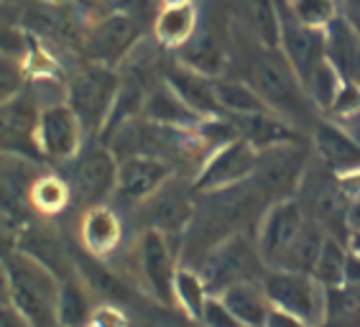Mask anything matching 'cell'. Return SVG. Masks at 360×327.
I'll list each match as a JSON object with an SVG mask.
<instances>
[{
  "label": "cell",
  "instance_id": "obj_19",
  "mask_svg": "<svg viewBox=\"0 0 360 327\" xmlns=\"http://www.w3.org/2000/svg\"><path fill=\"white\" fill-rule=\"evenodd\" d=\"M236 123L240 139H245L250 146L261 151V148L281 146L291 141H304V133L299 131L294 123L276 115V113H258V115H243V118H230Z\"/></svg>",
  "mask_w": 360,
  "mask_h": 327
},
{
  "label": "cell",
  "instance_id": "obj_18",
  "mask_svg": "<svg viewBox=\"0 0 360 327\" xmlns=\"http://www.w3.org/2000/svg\"><path fill=\"white\" fill-rule=\"evenodd\" d=\"M120 238H123V223L115 210H110L108 205L84 210L82 223H79L82 251L95 258H105L118 248Z\"/></svg>",
  "mask_w": 360,
  "mask_h": 327
},
{
  "label": "cell",
  "instance_id": "obj_31",
  "mask_svg": "<svg viewBox=\"0 0 360 327\" xmlns=\"http://www.w3.org/2000/svg\"><path fill=\"white\" fill-rule=\"evenodd\" d=\"M0 54L15 59H23L28 54V39L18 21V13L6 3H0Z\"/></svg>",
  "mask_w": 360,
  "mask_h": 327
},
{
  "label": "cell",
  "instance_id": "obj_42",
  "mask_svg": "<svg viewBox=\"0 0 360 327\" xmlns=\"http://www.w3.org/2000/svg\"><path fill=\"white\" fill-rule=\"evenodd\" d=\"M92 3H108V0H92Z\"/></svg>",
  "mask_w": 360,
  "mask_h": 327
},
{
  "label": "cell",
  "instance_id": "obj_32",
  "mask_svg": "<svg viewBox=\"0 0 360 327\" xmlns=\"http://www.w3.org/2000/svg\"><path fill=\"white\" fill-rule=\"evenodd\" d=\"M23 90H26V70L21 67V59L0 54V108L18 98Z\"/></svg>",
  "mask_w": 360,
  "mask_h": 327
},
{
  "label": "cell",
  "instance_id": "obj_4",
  "mask_svg": "<svg viewBox=\"0 0 360 327\" xmlns=\"http://www.w3.org/2000/svg\"><path fill=\"white\" fill-rule=\"evenodd\" d=\"M312 159V143L307 139L261 148L250 181L261 189V195L269 200V205L278 200H289V197H297Z\"/></svg>",
  "mask_w": 360,
  "mask_h": 327
},
{
  "label": "cell",
  "instance_id": "obj_20",
  "mask_svg": "<svg viewBox=\"0 0 360 327\" xmlns=\"http://www.w3.org/2000/svg\"><path fill=\"white\" fill-rule=\"evenodd\" d=\"M325 44L327 62L333 64L345 82H353L360 87V39L355 36L353 28L347 26L342 15H338L325 28Z\"/></svg>",
  "mask_w": 360,
  "mask_h": 327
},
{
  "label": "cell",
  "instance_id": "obj_8",
  "mask_svg": "<svg viewBox=\"0 0 360 327\" xmlns=\"http://www.w3.org/2000/svg\"><path fill=\"white\" fill-rule=\"evenodd\" d=\"M304 223L307 212L299 205L297 197L278 200L266 207L256 230V245L261 258H264L266 269H281L286 253H289V248L299 238Z\"/></svg>",
  "mask_w": 360,
  "mask_h": 327
},
{
  "label": "cell",
  "instance_id": "obj_14",
  "mask_svg": "<svg viewBox=\"0 0 360 327\" xmlns=\"http://www.w3.org/2000/svg\"><path fill=\"white\" fill-rule=\"evenodd\" d=\"M281 54L289 59V64L304 84L307 77L327 59L325 28L304 26L281 8Z\"/></svg>",
  "mask_w": 360,
  "mask_h": 327
},
{
  "label": "cell",
  "instance_id": "obj_28",
  "mask_svg": "<svg viewBox=\"0 0 360 327\" xmlns=\"http://www.w3.org/2000/svg\"><path fill=\"white\" fill-rule=\"evenodd\" d=\"M347 241L342 238H335L327 233L325 243H322V251H319L317 264H314L312 276L317 278L325 289H335V286L345 284V266H347Z\"/></svg>",
  "mask_w": 360,
  "mask_h": 327
},
{
  "label": "cell",
  "instance_id": "obj_24",
  "mask_svg": "<svg viewBox=\"0 0 360 327\" xmlns=\"http://www.w3.org/2000/svg\"><path fill=\"white\" fill-rule=\"evenodd\" d=\"M215 98L225 118H243V115H258L269 113V105L261 100L248 82L238 77H215Z\"/></svg>",
  "mask_w": 360,
  "mask_h": 327
},
{
  "label": "cell",
  "instance_id": "obj_13",
  "mask_svg": "<svg viewBox=\"0 0 360 327\" xmlns=\"http://www.w3.org/2000/svg\"><path fill=\"white\" fill-rule=\"evenodd\" d=\"M176 169L164 159L153 156H128L118 161L115 197L123 205H143L174 177Z\"/></svg>",
  "mask_w": 360,
  "mask_h": 327
},
{
  "label": "cell",
  "instance_id": "obj_5",
  "mask_svg": "<svg viewBox=\"0 0 360 327\" xmlns=\"http://www.w3.org/2000/svg\"><path fill=\"white\" fill-rule=\"evenodd\" d=\"M271 307L284 309L309 327L325 322L327 317V289L312 274L289 271V269H266L261 276Z\"/></svg>",
  "mask_w": 360,
  "mask_h": 327
},
{
  "label": "cell",
  "instance_id": "obj_10",
  "mask_svg": "<svg viewBox=\"0 0 360 327\" xmlns=\"http://www.w3.org/2000/svg\"><path fill=\"white\" fill-rule=\"evenodd\" d=\"M258 151L245 139H233L210 153L205 164L192 177L194 192H215V189L233 187L248 181L256 169Z\"/></svg>",
  "mask_w": 360,
  "mask_h": 327
},
{
  "label": "cell",
  "instance_id": "obj_40",
  "mask_svg": "<svg viewBox=\"0 0 360 327\" xmlns=\"http://www.w3.org/2000/svg\"><path fill=\"white\" fill-rule=\"evenodd\" d=\"M347 248H350L355 256H360V233H350V236H347Z\"/></svg>",
  "mask_w": 360,
  "mask_h": 327
},
{
  "label": "cell",
  "instance_id": "obj_23",
  "mask_svg": "<svg viewBox=\"0 0 360 327\" xmlns=\"http://www.w3.org/2000/svg\"><path fill=\"white\" fill-rule=\"evenodd\" d=\"M228 309L236 314L238 320L245 327H264L266 317L271 312V302L266 297L264 286L261 281H243V284H236L225 289L222 294H217Z\"/></svg>",
  "mask_w": 360,
  "mask_h": 327
},
{
  "label": "cell",
  "instance_id": "obj_15",
  "mask_svg": "<svg viewBox=\"0 0 360 327\" xmlns=\"http://www.w3.org/2000/svg\"><path fill=\"white\" fill-rule=\"evenodd\" d=\"M312 151L338 177L360 172V141L345 126L319 118L309 131Z\"/></svg>",
  "mask_w": 360,
  "mask_h": 327
},
{
  "label": "cell",
  "instance_id": "obj_9",
  "mask_svg": "<svg viewBox=\"0 0 360 327\" xmlns=\"http://www.w3.org/2000/svg\"><path fill=\"white\" fill-rule=\"evenodd\" d=\"M84 128L70 105L54 103L39 110L36 120V146L44 159L54 164H67L79 156L84 146Z\"/></svg>",
  "mask_w": 360,
  "mask_h": 327
},
{
  "label": "cell",
  "instance_id": "obj_41",
  "mask_svg": "<svg viewBox=\"0 0 360 327\" xmlns=\"http://www.w3.org/2000/svg\"><path fill=\"white\" fill-rule=\"evenodd\" d=\"M314 327H355V325L347 320H333V317H327L325 322H319V325H314Z\"/></svg>",
  "mask_w": 360,
  "mask_h": 327
},
{
  "label": "cell",
  "instance_id": "obj_44",
  "mask_svg": "<svg viewBox=\"0 0 360 327\" xmlns=\"http://www.w3.org/2000/svg\"><path fill=\"white\" fill-rule=\"evenodd\" d=\"M278 3H286V0H278Z\"/></svg>",
  "mask_w": 360,
  "mask_h": 327
},
{
  "label": "cell",
  "instance_id": "obj_39",
  "mask_svg": "<svg viewBox=\"0 0 360 327\" xmlns=\"http://www.w3.org/2000/svg\"><path fill=\"white\" fill-rule=\"evenodd\" d=\"M347 230L350 233H360V200L350 202V210H347Z\"/></svg>",
  "mask_w": 360,
  "mask_h": 327
},
{
  "label": "cell",
  "instance_id": "obj_38",
  "mask_svg": "<svg viewBox=\"0 0 360 327\" xmlns=\"http://www.w3.org/2000/svg\"><path fill=\"white\" fill-rule=\"evenodd\" d=\"M8 302H11V278H8L6 261L0 258V304H8Z\"/></svg>",
  "mask_w": 360,
  "mask_h": 327
},
{
  "label": "cell",
  "instance_id": "obj_30",
  "mask_svg": "<svg viewBox=\"0 0 360 327\" xmlns=\"http://www.w3.org/2000/svg\"><path fill=\"white\" fill-rule=\"evenodd\" d=\"M291 18L312 28H327L340 15L338 0H286L278 3Z\"/></svg>",
  "mask_w": 360,
  "mask_h": 327
},
{
  "label": "cell",
  "instance_id": "obj_11",
  "mask_svg": "<svg viewBox=\"0 0 360 327\" xmlns=\"http://www.w3.org/2000/svg\"><path fill=\"white\" fill-rule=\"evenodd\" d=\"M146 215V228L159 230L167 238H179L187 233L197 207V192L192 181H181L179 177L164 184L148 202L141 205Z\"/></svg>",
  "mask_w": 360,
  "mask_h": 327
},
{
  "label": "cell",
  "instance_id": "obj_47",
  "mask_svg": "<svg viewBox=\"0 0 360 327\" xmlns=\"http://www.w3.org/2000/svg\"><path fill=\"white\" fill-rule=\"evenodd\" d=\"M200 327H202V325H200Z\"/></svg>",
  "mask_w": 360,
  "mask_h": 327
},
{
  "label": "cell",
  "instance_id": "obj_43",
  "mask_svg": "<svg viewBox=\"0 0 360 327\" xmlns=\"http://www.w3.org/2000/svg\"><path fill=\"white\" fill-rule=\"evenodd\" d=\"M228 3H230V6H233V0H228Z\"/></svg>",
  "mask_w": 360,
  "mask_h": 327
},
{
  "label": "cell",
  "instance_id": "obj_12",
  "mask_svg": "<svg viewBox=\"0 0 360 327\" xmlns=\"http://www.w3.org/2000/svg\"><path fill=\"white\" fill-rule=\"evenodd\" d=\"M169 241L172 238L159 230L146 228L136 245V256H139V271L151 300L174 307V276L179 266L174 261V248Z\"/></svg>",
  "mask_w": 360,
  "mask_h": 327
},
{
  "label": "cell",
  "instance_id": "obj_37",
  "mask_svg": "<svg viewBox=\"0 0 360 327\" xmlns=\"http://www.w3.org/2000/svg\"><path fill=\"white\" fill-rule=\"evenodd\" d=\"M0 327H34L11 302L0 304Z\"/></svg>",
  "mask_w": 360,
  "mask_h": 327
},
{
  "label": "cell",
  "instance_id": "obj_46",
  "mask_svg": "<svg viewBox=\"0 0 360 327\" xmlns=\"http://www.w3.org/2000/svg\"><path fill=\"white\" fill-rule=\"evenodd\" d=\"M59 327H62V325H59Z\"/></svg>",
  "mask_w": 360,
  "mask_h": 327
},
{
  "label": "cell",
  "instance_id": "obj_33",
  "mask_svg": "<svg viewBox=\"0 0 360 327\" xmlns=\"http://www.w3.org/2000/svg\"><path fill=\"white\" fill-rule=\"evenodd\" d=\"M202 327H245L236 314L230 312L228 304L217 297V294H210L207 302H205V309H202L200 317Z\"/></svg>",
  "mask_w": 360,
  "mask_h": 327
},
{
  "label": "cell",
  "instance_id": "obj_35",
  "mask_svg": "<svg viewBox=\"0 0 360 327\" xmlns=\"http://www.w3.org/2000/svg\"><path fill=\"white\" fill-rule=\"evenodd\" d=\"M340 15L347 21V26L353 28L355 36L360 39V0H338Z\"/></svg>",
  "mask_w": 360,
  "mask_h": 327
},
{
  "label": "cell",
  "instance_id": "obj_7",
  "mask_svg": "<svg viewBox=\"0 0 360 327\" xmlns=\"http://www.w3.org/2000/svg\"><path fill=\"white\" fill-rule=\"evenodd\" d=\"M72 164V174L67 177L72 187V202H79L84 210L105 205V200L115 195L118 181V159L110 148L100 143L87 151H79Z\"/></svg>",
  "mask_w": 360,
  "mask_h": 327
},
{
  "label": "cell",
  "instance_id": "obj_29",
  "mask_svg": "<svg viewBox=\"0 0 360 327\" xmlns=\"http://www.w3.org/2000/svg\"><path fill=\"white\" fill-rule=\"evenodd\" d=\"M342 82H345V79H342V77L338 75V70H335L333 64L325 59V62L319 64L312 75L307 77L304 90H307V95H309V100H312L314 108L322 110V113H327L330 108H333V103H335V98H338Z\"/></svg>",
  "mask_w": 360,
  "mask_h": 327
},
{
  "label": "cell",
  "instance_id": "obj_17",
  "mask_svg": "<svg viewBox=\"0 0 360 327\" xmlns=\"http://www.w3.org/2000/svg\"><path fill=\"white\" fill-rule=\"evenodd\" d=\"M233 18L256 41L269 49H281V8L278 0H233Z\"/></svg>",
  "mask_w": 360,
  "mask_h": 327
},
{
  "label": "cell",
  "instance_id": "obj_1",
  "mask_svg": "<svg viewBox=\"0 0 360 327\" xmlns=\"http://www.w3.org/2000/svg\"><path fill=\"white\" fill-rule=\"evenodd\" d=\"M6 266L11 278V304L34 327H59L62 278L23 251L11 253Z\"/></svg>",
  "mask_w": 360,
  "mask_h": 327
},
{
  "label": "cell",
  "instance_id": "obj_6",
  "mask_svg": "<svg viewBox=\"0 0 360 327\" xmlns=\"http://www.w3.org/2000/svg\"><path fill=\"white\" fill-rule=\"evenodd\" d=\"M141 39H143V18L128 11L110 8V13H105L103 18L87 26L82 36V51L87 62L115 70L133 54Z\"/></svg>",
  "mask_w": 360,
  "mask_h": 327
},
{
  "label": "cell",
  "instance_id": "obj_36",
  "mask_svg": "<svg viewBox=\"0 0 360 327\" xmlns=\"http://www.w3.org/2000/svg\"><path fill=\"white\" fill-rule=\"evenodd\" d=\"M264 327H309L304 320H299L294 314L284 312V309H276V307H271L269 317H266V325Z\"/></svg>",
  "mask_w": 360,
  "mask_h": 327
},
{
  "label": "cell",
  "instance_id": "obj_26",
  "mask_svg": "<svg viewBox=\"0 0 360 327\" xmlns=\"http://www.w3.org/2000/svg\"><path fill=\"white\" fill-rule=\"evenodd\" d=\"M72 202V187L70 181L59 174H41L36 177L31 189H28V205L39 215H59L70 207Z\"/></svg>",
  "mask_w": 360,
  "mask_h": 327
},
{
  "label": "cell",
  "instance_id": "obj_22",
  "mask_svg": "<svg viewBox=\"0 0 360 327\" xmlns=\"http://www.w3.org/2000/svg\"><path fill=\"white\" fill-rule=\"evenodd\" d=\"M200 26V11L189 3H176V6H161L156 18H153V39L164 46V49L179 51L189 41Z\"/></svg>",
  "mask_w": 360,
  "mask_h": 327
},
{
  "label": "cell",
  "instance_id": "obj_45",
  "mask_svg": "<svg viewBox=\"0 0 360 327\" xmlns=\"http://www.w3.org/2000/svg\"><path fill=\"white\" fill-rule=\"evenodd\" d=\"M0 220H3V217H0Z\"/></svg>",
  "mask_w": 360,
  "mask_h": 327
},
{
  "label": "cell",
  "instance_id": "obj_25",
  "mask_svg": "<svg viewBox=\"0 0 360 327\" xmlns=\"http://www.w3.org/2000/svg\"><path fill=\"white\" fill-rule=\"evenodd\" d=\"M90 286L84 284L79 274L62 278L59 289V325L62 327H87L95 307L90 302Z\"/></svg>",
  "mask_w": 360,
  "mask_h": 327
},
{
  "label": "cell",
  "instance_id": "obj_27",
  "mask_svg": "<svg viewBox=\"0 0 360 327\" xmlns=\"http://www.w3.org/2000/svg\"><path fill=\"white\" fill-rule=\"evenodd\" d=\"M207 297H210V289L202 281L200 271L192 269V266H179L176 276H174V307H179L187 317H192L194 322H200Z\"/></svg>",
  "mask_w": 360,
  "mask_h": 327
},
{
  "label": "cell",
  "instance_id": "obj_16",
  "mask_svg": "<svg viewBox=\"0 0 360 327\" xmlns=\"http://www.w3.org/2000/svg\"><path fill=\"white\" fill-rule=\"evenodd\" d=\"M164 82L179 95L184 103L192 108L200 118H220L222 110L215 98V77L202 75L197 70H189L187 64H181L179 59L167 67L164 72Z\"/></svg>",
  "mask_w": 360,
  "mask_h": 327
},
{
  "label": "cell",
  "instance_id": "obj_2",
  "mask_svg": "<svg viewBox=\"0 0 360 327\" xmlns=\"http://www.w3.org/2000/svg\"><path fill=\"white\" fill-rule=\"evenodd\" d=\"M120 90V75L112 67L87 62L82 70L72 75L64 103L70 105L75 115L82 123L87 136H100L110 118V110L115 105Z\"/></svg>",
  "mask_w": 360,
  "mask_h": 327
},
{
  "label": "cell",
  "instance_id": "obj_3",
  "mask_svg": "<svg viewBox=\"0 0 360 327\" xmlns=\"http://www.w3.org/2000/svg\"><path fill=\"white\" fill-rule=\"evenodd\" d=\"M192 269L200 271L210 294H222L225 289L243 284V281H261L266 264L258 253L256 238L248 233H238L205 253L200 264Z\"/></svg>",
  "mask_w": 360,
  "mask_h": 327
},
{
  "label": "cell",
  "instance_id": "obj_21",
  "mask_svg": "<svg viewBox=\"0 0 360 327\" xmlns=\"http://www.w3.org/2000/svg\"><path fill=\"white\" fill-rule=\"evenodd\" d=\"M141 115L148 120H156V123H164V126H176V128H197L205 120L164 79H159L151 90L146 92L143 113Z\"/></svg>",
  "mask_w": 360,
  "mask_h": 327
},
{
  "label": "cell",
  "instance_id": "obj_34",
  "mask_svg": "<svg viewBox=\"0 0 360 327\" xmlns=\"http://www.w3.org/2000/svg\"><path fill=\"white\" fill-rule=\"evenodd\" d=\"M128 325H131V317L118 304H108L105 302V304L95 307L87 327H128Z\"/></svg>",
  "mask_w": 360,
  "mask_h": 327
}]
</instances>
